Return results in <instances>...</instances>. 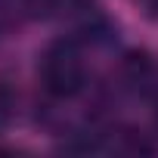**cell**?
I'll return each instance as SVG.
<instances>
[{
    "label": "cell",
    "instance_id": "1",
    "mask_svg": "<svg viewBox=\"0 0 158 158\" xmlns=\"http://www.w3.org/2000/svg\"><path fill=\"white\" fill-rule=\"evenodd\" d=\"M40 87L56 99H74L87 87V59L74 37L53 40L40 56Z\"/></svg>",
    "mask_w": 158,
    "mask_h": 158
},
{
    "label": "cell",
    "instance_id": "4",
    "mask_svg": "<svg viewBox=\"0 0 158 158\" xmlns=\"http://www.w3.org/2000/svg\"><path fill=\"white\" fill-rule=\"evenodd\" d=\"M139 6L149 19H158V0H139Z\"/></svg>",
    "mask_w": 158,
    "mask_h": 158
},
{
    "label": "cell",
    "instance_id": "2",
    "mask_svg": "<svg viewBox=\"0 0 158 158\" xmlns=\"http://www.w3.org/2000/svg\"><path fill=\"white\" fill-rule=\"evenodd\" d=\"M121 81L130 93L146 96V99H158V59L143 50L127 53L121 62Z\"/></svg>",
    "mask_w": 158,
    "mask_h": 158
},
{
    "label": "cell",
    "instance_id": "3",
    "mask_svg": "<svg viewBox=\"0 0 158 158\" xmlns=\"http://www.w3.org/2000/svg\"><path fill=\"white\" fill-rule=\"evenodd\" d=\"M13 115H16V93L10 84L0 81V130L13 121Z\"/></svg>",
    "mask_w": 158,
    "mask_h": 158
},
{
    "label": "cell",
    "instance_id": "5",
    "mask_svg": "<svg viewBox=\"0 0 158 158\" xmlns=\"http://www.w3.org/2000/svg\"><path fill=\"white\" fill-rule=\"evenodd\" d=\"M155 130H158V112H155Z\"/></svg>",
    "mask_w": 158,
    "mask_h": 158
}]
</instances>
